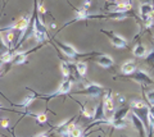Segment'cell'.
I'll return each instance as SVG.
<instances>
[{
	"mask_svg": "<svg viewBox=\"0 0 154 137\" xmlns=\"http://www.w3.org/2000/svg\"><path fill=\"white\" fill-rule=\"evenodd\" d=\"M105 92H107V88H104L102 85L94 82H86L84 88H81L76 92H72L69 95H86L88 97L95 99V97H102Z\"/></svg>",
	"mask_w": 154,
	"mask_h": 137,
	"instance_id": "6da1fadb",
	"label": "cell"
},
{
	"mask_svg": "<svg viewBox=\"0 0 154 137\" xmlns=\"http://www.w3.org/2000/svg\"><path fill=\"white\" fill-rule=\"evenodd\" d=\"M51 40L55 42V45H58V48H59L62 51H63V54L67 56V58H69V59L86 58V56L98 55V54H99V53H95V51H91V53H80V51H77L72 45H69V44H64V42H60L58 39H55V37H53Z\"/></svg>",
	"mask_w": 154,
	"mask_h": 137,
	"instance_id": "7a4b0ae2",
	"label": "cell"
},
{
	"mask_svg": "<svg viewBox=\"0 0 154 137\" xmlns=\"http://www.w3.org/2000/svg\"><path fill=\"white\" fill-rule=\"evenodd\" d=\"M125 78L132 79V81L140 83V85H143V86H145V85H154V79L143 69H136L134 73L128 74V76H125Z\"/></svg>",
	"mask_w": 154,
	"mask_h": 137,
	"instance_id": "3957f363",
	"label": "cell"
},
{
	"mask_svg": "<svg viewBox=\"0 0 154 137\" xmlns=\"http://www.w3.org/2000/svg\"><path fill=\"white\" fill-rule=\"evenodd\" d=\"M100 32H103V34L107 35V37L110 40V42H112V45L114 46L116 49H127V48H128L127 41L125 40L122 36H119V35H117V34H114L113 31L100 30Z\"/></svg>",
	"mask_w": 154,
	"mask_h": 137,
	"instance_id": "277c9868",
	"label": "cell"
},
{
	"mask_svg": "<svg viewBox=\"0 0 154 137\" xmlns=\"http://www.w3.org/2000/svg\"><path fill=\"white\" fill-rule=\"evenodd\" d=\"M130 109H131V112L134 113V114L143 122V124H144V127H145V130H146V132H148V128H149V122H148L149 106L145 104V105H143V106H140V108H130Z\"/></svg>",
	"mask_w": 154,
	"mask_h": 137,
	"instance_id": "5b68a950",
	"label": "cell"
},
{
	"mask_svg": "<svg viewBox=\"0 0 154 137\" xmlns=\"http://www.w3.org/2000/svg\"><path fill=\"white\" fill-rule=\"evenodd\" d=\"M93 60L95 63H98L100 67H103L105 69H112L113 68V65H114V60L112 56H109L107 54H102V53H99L98 55H95Z\"/></svg>",
	"mask_w": 154,
	"mask_h": 137,
	"instance_id": "8992f818",
	"label": "cell"
},
{
	"mask_svg": "<svg viewBox=\"0 0 154 137\" xmlns=\"http://www.w3.org/2000/svg\"><path fill=\"white\" fill-rule=\"evenodd\" d=\"M41 46H42V45H38L37 48H35V49H31V50H28V51H22V53L14 54V55H13L12 62H11V64H12V65H19V64L26 63V62H27V56H28V54H31V53H33V51H36L37 49H40Z\"/></svg>",
	"mask_w": 154,
	"mask_h": 137,
	"instance_id": "52a82bcc",
	"label": "cell"
},
{
	"mask_svg": "<svg viewBox=\"0 0 154 137\" xmlns=\"http://www.w3.org/2000/svg\"><path fill=\"white\" fill-rule=\"evenodd\" d=\"M130 119H131V123H132V126L135 127V130L139 132L140 137H146V130H145V127H144L143 122L139 119V118L135 115L131 110H130Z\"/></svg>",
	"mask_w": 154,
	"mask_h": 137,
	"instance_id": "ba28073f",
	"label": "cell"
},
{
	"mask_svg": "<svg viewBox=\"0 0 154 137\" xmlns=\"http://www.w3.org/2000/svg\"><path fill=\"white\" fill-rule=\"evenodd\" d=\"M112 13H127L128 10L132 9V4L130 3H119V4H112V5L105 7Z\"/></svg>",
	"mask_w": 154,
	"mask_h": 137,
	"instance_id": "9c48e42d",
	"label": "cell"
},
{
	"mask_svg": "<svg viewBox=\"0 0 154 137\" xmlns=\"http://www.w3.org/2000/svg\"><path fill=\"white\" fill-rule=\"evenodd\" d=\"M102 101L104 105V110L107 112H113L114 110V101L112 96V90H107V92L102 96Z\"/></svg>",
	"mask_w": 154,
	"mask_h": 137,
	"instance_id": "30bf717a",
	"label": "cell"
},
{
	"mask_svg": "<svg viewBox=\"0 0 154 137\" xmlns=\"http://www.w3.org/2000/svg\"><path fill=\"white\" fill-rule=\"evenodd\" d=\"M130 110H131L130 109V105H123L121 108H118V110H116L113 113L112 119H109V121H126Z\"/></svg>",
	"mask_w": 154,
	"mask_h": 137,
	"instance_id": "8fae6325",
	"label": "cell"
},
{
	"mask_svg": "<svg viewBox=\"0 0 154 137\" xmlns=\"http://www.w3.org/2000/svg\"><path fill=\"white\" fill-rule=\"evenodd\" d=\"M136 67L137 65L135 63V60H126V62H123L121 65V72L123 76H128L136 70Z\"/></svg>",
	"mask_w": 154,
	"mask_h": 137,
	"instance_id": "7c38bea8",
	"label": "cell"
},
{
	"mask_svg": "<svg viewBox=\"0 0 154 137\" xmlns=\"http://www.w3.org/2000/svg\"><path fill=\"white\" fill-rule=\"evenodd\" d=\"M76 117H77V115H73V117L71 118V119H68V121L63 122V123L59 124V126L57 127V128H54V127H53L51 130H55V132H57V133H59V135H63V133H66V132H68V130H69L71 124L73 123V121L76 119Z\"/></svg>",
	"mask_w": 154,
	"mask_h": 137,
	"instance_id": "4fadbf2b",
	"label": "cell"
},
{
	"mask_svg": "<svg viewBox=\"0 0 154 137\" xmlns=\"http://www.w3.org/2000/svg\"><path fill=\"white\" fill-rule=\"evenodd\" d=\"M13 27H14V25H11V26H8V27H4V28L0 30V32H3V31H11V30H13ZM8 51H9L8 45H5V42H4L2 35H0V58L3 59V56L5 55Z\"/></svg>",
	"mask_w": 154,
	"mask_h": 137,
	"instance_id": "5bb4252c",
	"label": "cell"
},
{
	"mask_svg": "<svg viewBox=\"0 0 154 137\" xmlns=\"http://www.w3.org/2000/svg\"><path fill=\"white\" fill-rule=\"evenodd\" d=\"M153 13H154V5H152V4H141L140 5V18H141V21L145 19L146 17H149Z\"/></svg>",
	"mask_w": 154,
	"mask_h": 137,
	"instance_id": "9a60e30c",
	"label": "cell"
},
{
	"mask_svg": "<svg viewBox=\"0 0 154 137\" xmlns=\"http://www.w3.org/2000/svg\"><path fill=\"white\" fill-rule=\"evenodd\" d=\"M33 100H36V96H35V94L32 92V95H28V96H26V97H25V100H23L21 104H13L12 101H9V103H11L13 106H18V108H26V109H27V108L30 106L31 104L33 103Z\"/></svg>",
	"mask_w": 154,
	"mask_h": 137,
	"instance_id": "2e32d148",
	"label": "cell"
},
{
	"mask_svg": "<svg viewBox=\"0 0 154 137\" xmlns=\"http://www.w3.org/2000/svg\"><path fill=\"white\" fill-rule=\"evenodd\" d=\"M132 54L136 56V58H143V56L146 55V48L141 42H137V44L135 45V48L132 49Z\"/></svg>",
	"mask_w": 154,
	"mask_h": 137,
	"instance_id": "e0dca14e",
	"label": "cell"
},
{
	"mask_svg": "<svg viewBox=\"0 0 154 137\" xmlns=\"http://www.w3.org/2000/svg\"><path fill=\"white\" fill-rule=\"evenodd\" d=\"M68 133L72 137H82L84 136V130L77 124H71L69 130H68Z\"/></svg>",
	"mask_w": 154,
	"mask_h": 137,
	"instance_id": "ac0fdd59",
	"label": "cell"
},
{
	"mask_svg": "<svg viewBox=\"0 0 154 137\" xmlns=\"http://www.w3.org/2000/svg\"><path fill=\"white\" fill-rule=\"evenodd\" d=\"M75 68L77 70V73L80 74V77H85L86 72H88V63L86 62H77L75 64Z\"/></svg>",
	"mask_w": 154,
	"mask_h": 137,
	"instance_id": "d6986e66",
	"label": "cell"
},
{
	"mask_svg": "<svg viewBox=\"0 0 154 137\" xmlns=\"http://www.w3.org/2000/svg\"><path fill=\"white\" fill-rule=\"evenodd\" d=\"M141 88L144 91V95H145L146 101L149 103L150 106H154V90H145V86L141 85Z\"/></svg>",
	"mask_w": 154,
	"mask_h": 137,
	"instance_id": "ffe728a7",
	"label": "cell"
},
{
	"mask_svg": "<svg viewBox=\"0 0 154 137\" xmlns=\"http://www.w3.org/2000/svg\"><path fill=\"white\" fill-rule=\"evenodd\" d=\"M60 69H62V73H63L64 78L71 77V64L69 63H67V62H64V60H62Z\"/></svg>",
	"mask_w": 154,
	"mask_h": 137,
	"instance_id": "44dd1931",
	"label": "cell"
},
{
	"mask_svg": "<svg viewBox=\"0 0 154 137\" xmlns=\"http://www.w3.org/2000/svg\"><path fill=\"white\" fill-rule=\"evenodd\" d=\"M109 124L114 130H122V128H126L127 121H109Z\"/></svg>",
	"mask_w": 154,
	"mask_h": 137,
	"instance_id": "7402d4cb",
	"label": "cell"
},
{
	"mask_svg": "<svg viewBox=\"0 0 154 137\" xmlns=\"http://www.w3.org/2000/svg\"><path fill=\"white\" fill-rule=\"evenodd\" d=\"M145 63L149 64L150 67H154V49H152V50L145 55Z\"/></svg>",
	"mask_w": 154,
	"mask_h": 137,
	"instance_id": "603a6c76",
	"label": "cell"
},
{
	"mask_svg": "<svg viewBox=\"0 0 154 137\" xmlns=\"http://www.w3.org/2000/svg\"><path fill=\"white\" fill-rule=\"evenodd\" d=\"M36 121L40 124L46 123V122H48V114H46V113H40V114H36Z\"/></svg>",
	"mask_w": 154,
	"mask_h": 137,
	"instance_id": "cb8c5ba5",
	"label": "cell"
},
{
	"mask_svg": "<svg viewBox=\"0 0 154 137\" xmlns=\"http://www.w3.org/2000/svg\"><path fill=\"white\" fill-rule=\"evenodd\" d=\"M90 5H91V0H86V1L84 3V5L81 7L84 9V10H89V8H90Z\"/></svg>",
	"mask_w": 154,
	"mask_h": 137,
	"instance_id": "d4e9b609",
	"label": "cell"
},
{
	"mask_svg": "<svg viewBox=\"0 0 154 137\" xmlns=\"http://www.w3.org/2000/svg\"><path fill=\"white\" fill-rule=\"evenodd\" d=\"M50 132H51V131H48V132H42V133L37 135V136H35V137H50Z\"/></svg>",
	"mask_w": 154,
	"mask_h": 137,
	"instance_id": "484cf974",
	"label": "cell"
},
{
	"mask_svg": "<svg viewBox=\"0 0 154 137\" xmlns=\"http://www.w3.org/2000/svg\"><path fill=\"white\" fill-rule=\"evenodd\" d=\"M0 124H2L4 128H8V119H5V121H0Z\"/></svg>",
	"mask_w": 154,
	"mask_h": 137,
	"instance_id": "4316f807",
	"label": "cell"
},
{
	"mask_svg": "<svg viewBox=\"0 0 154 137\" xmlns=\"http://www.w3.org/2000/svg\"><path fill=\"white\" fill-rule=\"evenodd\" d=\"M141 4H152V5H154V0H141Z\"/></svg>",
	"mask_w": 154,
	"mask_h": 137,
	"instance_id": "83f0119b",
	"label": "cell"
},
{
	"mask_svg": "<svg viewBox=\"0 0 154 137\" xmlns=\"http://www.w3.org/2000/svg\"><path fill=\"white\" fill-rule=\"evenodd\" d=\"M62 137H72V136L68 133V132H66V133H63V135H62Z\"/></svg>",
	"mask_w": 154,
	"mask_h": 137,
	"instance_id": "f1b7e54d",
	"label": "cell"
},
{
	"mask_svg": "<svg viewBox=\"0 0 154 137\" xmlns=\"http://www.w3.org/2000/svg\"><path fill=\"white\" fill-rule=\"evenodd\" d=\"M3 64H4V60H3L2 58H0V67H2V65H3Z\"/></svg>",
	"mask_w": 154,
	"mask_h": 137,
	"instance_id": "f546056e",
	"label": "cell"
}]
</instances>
